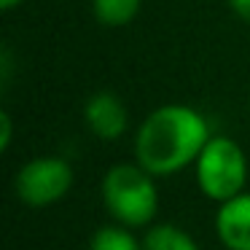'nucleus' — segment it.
<instances>
[{
    "label": "nucleus",
    "instance_id": "nucleus-1",
    "mask_svg": "<svg viewBox=\"0 0 250 250\" xmlns=\"http://www.w3.org/2000/svg\"><path fill=\"white\" fill-rule=\"evenodd\" d=\"M210 137V121L202 110L183 103L159 105L135 132V162L153 178L178 175L194 167Z\"/></svg>",
    "mask_w": 250,
    "mask_h": 250
},
{
    "label": "nucleus",
    "instance_id": "nucleus-2",
    "mask_svg": "<svg viewBox=\"0 0 250 250\" xmlns=\"http://www.w3.org/2000/svg\"><path fill=\"white\" fill-rule=\"evenodd\" d=\"M100 194H103L105 210L121 226L129 229L148 226L159 212L156 178L137 162L113 164L103 175Z\"/></svg>",
    "mask_w": 250,
    "mask_h": 250
},
{
    "label": "nucleus",
    "instance_id": "nucleus-3",
    "mask_svg": "<svg viewBox=\"0 0 250 250\" xmlns=\"http://www.w3.org/2000/svg\"><path fill=\"white\" fill-rule=\"evenodd\" d=\"M194 175L202 194L221 205L245 191L248 156L237 140L226 135H212L194 162Z\"/></svg>",
    "mask_w": 250,
    "mask_h": 250
},
{
    "label": "nucleus",
    "instance_id": "nucleus-4",
    "mask_svg": "<svg viewBox=\"0 0 250 250\" xmlns=\"http://www.w3.org/2000/svg\"><path fill=\"white\" fill-rule=\"evenodd\" d=\"M73 167L62 156H35L14 175V194L27 207H49L73 188Z\"/></svg>",
    "mask_w": 250,
    "mask_h": 250
},
{
    "label": "nucleus",
    "instance_id": "nucleus-5",
    "mask_svg": "<svg viewBox=\"0 0 250 250\" xmlns=\"http://www.w3.org/2000/svg\"><path fill=\"white\" fill-rule=\"evenodd\" d=\"M83 124L97 140L113 143L129 129V108L116 92L100 89L83 103Z\"/></svg>",
    "mask_w": 250,
    "mask_h": 250
},
{
    "label": "nucleus",
    "instance_id": "nucleus-6",
    "mask_svg": "<svg viewBox=\"0 0 250 250\" xmlns=\"http://www.w3.org/2000/svg\"><path fill=\"white\" fill-rule=\"evenodd\" d=\"M215 234L223 248L250 250V191H242L218 205Z\"/></svg>",
    "mask_w": 250,
    "mask_h": 250
},
{
    "label": "nucleus",
    "instance_id": "nucleus-7",
    "mask_svg": "<svg viewBox=\"0 0 250 250\" xmlns=\"http://www.w3.org/2000/svg\"><path fill=\"white\" fill-rule=\"evenodd\" d=\"M143 8V0H92V17L103 27H126L135 22Z\"/></svg>",
    "mask_w": 250,
    "mask_h": 250
},
{
    "label": "nucleus",
    "instance_id": "nucleus-8",
    "mask_svg": "<svg viewBox=\"0 0 250 250\" xmlns=\"http://www.w3.org/2000/svg\"><path fill=\"white\" fill-rule=\"evenodd\" d=\"M143 250H199L186 229L175 223H156L143 237Z\"/></svg>",
    "mask_w": 250,
    "mask_h": 250
},
{
    "label": "nucleus",
    "instance_id": "nucleus-9",
    "mask_svg": "<svg viewBox=\"0 0 250 250\" xmlns=\"http://www.w3.org/2000/svg\"><path fill=\"white\" fill-rule=\"evenodd\" d=\"M89 250H143V239H135L129 226H100L89 239Z\"/></svg>",
    "mask_w": 250,
    "mask_h": 250
},
{
    "label": "nucleus",
    "instance_id": "nucleus-10",
    "mask_svg": "<svg viewBox=\"0 0 250 250\" xmlns=\"http://www.w3.org/2000/svg\"><path fill=\"white\" fill-rule=\"evenodd\" d=\"M11 137H14L11 113L3 110V113H0V151H8V148H11Z\"/></svg>",
    "mask_w": 250,
    "mask_h": 250
},
{
    "label": "nucleus",
    "instance_id": "nucleus-11",
    "mask_svg": "<svg viewBox=\"0 0 250 250\" xmlns=\"http://www.w3.org/2000/svg\"><path fill=\"white\" fill-rule=\"evenodd\" d=\"M234 17H239L242 22L250 24V0H226Z\"/></svg>",
    "mask_w": 250,
    "mask_h": 250
},
{
    "label": "nucleus",
    "instance_id": "nucleus-12",
    "mask_svg": "<svg viewBox=\"0 0 250 250\" xmlns=\"http://www.w3.org/2000/svg\"><path fill=\"white\" fill-rule=\"evenodd\" d=\"M22 3L24 0H0V8H3V11H14V8H19Z\"/></svg>",
    "mask_w": 250,
    "mask_h": 250
}]
</instances>
